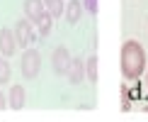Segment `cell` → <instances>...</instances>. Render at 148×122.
<instances>
[{
    "mask_svg": "<svg viewBox=\"0 0 148 122\" xmlns=\"http://www.w3.org/2000/svg\"><path fill=\"white\" fill-rule=\"evenodd\" d=\"M119 64H121V73H124L126 81H138L146 71V51L143 46L138 44L136 39H129L121 44V56H119Z\"/></svg>",
    "mask_w": 148,
    "mask_h": 122,
    "instance_id": "cell-1",
    "label": "cell"
},
{
    "mask_svg": "<svg viewBox=\"0 0 148 122\" xmlns=\"http://www.w3.org/2000/svg\"><path fill=\"white\" fill-rule=\"evenodd\" d=\"M24 10H27V15L32 17L34 24H39V32L49 34V29H51V15L44 10V0H24Z\"/></svg>",
    "mask_w": 148,
    "mask_h": 122,
    "instance_id": "cell-2",
    "label": "cell"
},
{
    "mask_svg": "<svg viewBox=\"0 0 148 122\" xmlns=\"http://www.w3.org/2000/svg\"><path fill=\"white\" fill-rule=\"evenodd\" d=\"M22 71L27 78H34L36 71H39V54L34 51V49H27L22 56Z\"/></svg>",
    "mask_w": 148,
    "mask_h": 122,
    "instance_id": "cell-3",
    "label": "cell"
},
{
    "mask_svg": "<svg viewBox=\"0 0 148 122\" xmlns=\"http://www.w3.org/2000/svg\"><path fill=\"white\" fill-rule=\"evenodd\" d=\"M10 29H0V51H3V56H12V51H15V39H12Z\"/></svg>",
    "mask_w": 148,
    "mask_h": 122,
    "instance_id": "cell-4",
    "label": "cell"
},
{
    "mask_svg": "<svg viewBox=\"0 0 148 122\" xmlns=\"http://www.w3.org/2000/svg\"><path fill=\"white\" fill-rule=\"evenodd\" d=\"M17 34H20V37H17L20 44L22 46H29V42L34 39V37H32V27H29V20H22L20 24H17Z\"/></svg>",
    "mask_w": 148,
    "mask_h": 122,
    "instance_id": "cell-5",
    "label": "cell"
},
{
    "mask_svg": "<svg viewBox=\"0 0 148 122\" xmlns=\"http://www.w3.org/2000/svg\"><path fill=\"white\" fill-rule=\"evenodd\" d=\"M22 105H24V88L22 85H12L10 88V107L20 110Z\"/></svg>",
    "mask_w": 148,
    "mask_h": 122,
    "instance_id": "cell-6",
    "label": "cell"
},
{
    "mask_svg": "<svg viewBox=\"0 0 148 122\" xmlns=\"http://www.w3.org/2000/svg\"><path fill=\"white\" fill-rule=\"evenodd\" d=\"M44 5H46V10H49L51 17H58L61 10H63V3H61V0H44Z\"/></svg>",
    "mask_w": 148,
    "mask_h": 122,
    "instance_id": "cell-7",
    "label": "cell"
},
{
    "mask_svg": "<svg viewBox=\"0 0 148 122\" xmlns=\"http://www.w3.org/2000/svg\"><path fill=\"white\" fill-rule=\"evenodd\" d=\"M78 15H80V3H75V0H71V5H68V20L71 24H75L78 22Z\"/></svg>",
    "mask_w": 148,
    "mask_h": 122,
    "instance_id": "cell-8",
    "label": "cell"
},
{
    "mask_svg": "<svg viewBox=\"0 0 148 122\" xmlns=\"http://www.w3.org/2000/svg\"><path fill=\"white\" fill-rule=\"evenodd\" d=\"M10 78V64L5 59H0V83H5Z\"/></svg>",
    "mask_w": 148,
    "mask_h": 122,
    "instance_id": "cell-9",
    "label": "cell"
},
{
    "mask_svg": "<svg viewBox=\"0 0 148 122\" xmlns=\"http://www.w3.org/2000/svg\"><path fill=\"white\" fill-rule=\"evenodd\" d=\"M85 8H88V12H90V15H97V10H100V8H97V0H85Z\"/></svg>",
    "mask_w": 148,
    "mask_h": 122,
    "instance_id": "cell-10",
    "label": "cell"
},
{
    "mask_svg": "<svg viewBox=\"0 0 148 122\" xmlns=\"http://www.w3.org/2000/svg\"><path fill=\"white\" fill-rule=\"evenodd\" d=\"M95 59H90V81H95Z\"/></svg>",
    "mask_w": 148,
    "mask_h": 122,
    "instance_id": "cell-11",
    "label": "cell"
},
{
    "mask_svg": "<svg viewBox=\"0 0 148 122\" xmlns=\"http://www.w3.org/2000/svg\"><path fill=\"white\" fill-rule=\"evenodd\" d=\"M0 107H5V95L0 93Z\"/></svg>",
    "mask_w": 148,
    "mask_h": 122,
    "instance_id": "cell-12",
    "label": "cell"
},
{
    "mask_svg": "<svg viewBox=\"0 0 148 122\" xmlns=\"http://www.w3.org/2000/svg\"><path fill=\"white\" fill-rule=\"evenodd\" d=\"M143 73H146V85H148V71H143Z\"/></svg>",
    "mask_w": 148,
    "mask_h": 122,
    "instance_id": "cell-13",
    "label": "cell"
},
{
    "mask_svg": "<svg viewBox=\"0 0 148 122\" xmlns=\"http://www.w3.org/2000/svg\"><path fill=\"white\" fill-rule=\"evenodd\" d=\"M146 112H148V105H146Z\"/></svg>",
    "mask_w": 148,
    "mask_h": 122,
    "instance_id": "cell-14",
    "label": "cell"
}]
</instances>
